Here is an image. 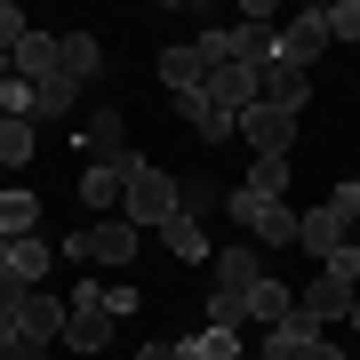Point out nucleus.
Masks as SVG:
<instances>
[{"label":"nucleus","instance_id":"1","mask_svg":"<svg viewBox=\"0 0 360 360\" xmlns=\"http://www.w3.org/2000/svg\"><path fill=\"white\" fill-rule=\"evenodd\" d=\"M120 217H129L136 232L153 224V232H168V217H184V184L168 176V168H153L136 153V168H129V200H120Z\"/></svg>","mask_w":360,"mask_h":360},{"label":"nucleus","instance_id":"2","mask_svg":"<svg viewBox=\"0 0 360 360\" xmlns=\"http://www.w3.org/2000/svg\"><path fill=\"white\" fill-rule=\"evenodd\" d=\"M296 217H304V208H288V200H257V193H240V184H232V224H248L264 248H296Z\"/></svg>","mask_w":360,"mask_h":360},{"label":"nucleus","instance_id":"3","mask_svg":"<svg viewBox=\"0 0 360 360\" xmlns=\"http://www.w3.org/2000/svg\"><path fill=\"white\" fill-rule=\"evenodd\" d=\"M65 304H72V321H65V345H72V352H104V345H112V312H104V281H80V288L65 296Z\"/></svg>","mask_w":360,"mask_h":360},{"label":"nucleus","instance_id":"4","mask_svg":"<svg viewBox=\"0 0 360 360\" xmlns=\"http://www.w3.org/2000/svg\"><path fill=\"white\" fill-rule=\"evenodd\" d=\"M200 96L217 104L224 120H240L248 104H264V72H248V65H217V72L200 80Z\"/></svg>","mask_w":360,"mask_h":360},{"label":"nucleus","instance_id":"5","mask_svg":"<svg viewBox=\"0 0 360 360\" xmlns=\"http://www.w3.org/2000/svg\"><path fill=\"white\" fill-rule=\"evenodd\" d=\"M129 168H136V153H112V160L80 168V200H89L96 217H120V200H129Z\"/></svg>","mask_w":360,"mask_h":360},{"label":"nucleus","instance_id":"6","mask_svg":"<svg viewBox=\"0 0 360 360\" xmlns=\"http://www.w3.org/2000/svg\"><path fill=\"white\" fill-rule=\"evenodd\" d=\"M321 49H328V8H296L288 25H281V65L312 72V65H321Z\"/></svg>","mask_w":360,"mask_h":360},{"label":"nucleus","instance_id":"7","mask_svg":"<svg viewBox=\"0 0 360 360\" xmlns=\"http://www.w3.org/2000/svg\"><path fill=\"white\" fill-rule=\"evenodd\" d=\"M345 240H352V224L336 217L328 200H321V208H304V217H296V248H304L312 264H328V257H336V248H345Z\"/></svg>","mask_w":360,"mask_h":360},{"label":"nucleus","instance_id":"8","mask_svg":"<svg viewBox=\"0 0 360 360\" xmlns=\"http://www.w3.org/2000/svg\"><path fill=\"white\" fill-rule=\"evenodd\" d=\"M240 144H248V153H288V144H296V112L248 104V112H240Z\"/></svg>","mask_w":360,"mask_h":360},{"label":"nucleus","instance_id":"9","mask_svg":"<svg viewBox=\"0 0 360 360\" xmlns=\"http://www.w3.org/2000/svg\"><path fill=\"white\" fill-rule=\"evenodd\" d=\"M352 296H360V288H345V281H328V272H321V281H304L296 312H304L312 328H328V321H352Z\"/></svg>","mask_w":360,"mask_h":360},{"label":"nucleus","instance_id":"10","mask_svg":"<svg viewBox=\"0 0 360 360\" xmlns=\"http://www.w3.org/2000/svg\"><path fill=\"white\" fill-rule=\"evenodd\" d=\"M0 240H40V193L0 184Z\"/></svg>","mask_w":360,"mask_h":360},{"label":"nucleus","instance_id":"11","mask_svg":"<svg viewBox=\"0 0 360 360\" xmlns=\"http://www.w3.org/2000/svg\"><path fill=\"white\" fill-rule=\"evenodd\" d=\"M264 281V257L257 248H217V264H208V288H232V296H248Z\"/></svg>","mask_w":360,"mask_h":360},{"label":"nucleus","instance_id":"12","mask_svg":"<svg viewBox=\"0 0 360 360\" xmlns=\"http://www.w3.org/2000/svg\"><path fill=\"white\" fill-rule=\"evenodd\" d=\"M136 240H144V232H136L129 217H96V224H89V257H96V264H129Z\"/></svg>","mask_w":360,"mask_h":360},{"label":"nucleus","instance_id":"13","mask_svg":"<svg viewBox=\"0 0 360 360\" xmlns=\"http://www.w3.org/2000/svg\"><path fill=\"white\" fill-rule=\"evenodd\" d=\"M264 104H272V112H304V104H312V72H296V65L272 56V65H264Z\"/></svg>","mask_w":360,"mask_h":360},{"label":"nucleus","instance_id":"14","mask_svg":"<svg viewBox=\"0 0 360 360\" xmlns=\"http://www.w3.org/2000/svg\"><path fill=\"white\" fill-rule=\"evenodd\" d=\"M56 65H65L80 89H89V80L104 72V40H96V32H56Z\"/></svg>","mask_w":360,"mask_h":360},{"label":"nucleus","instance_id":"15","mask_svg":"<svg viewBox=\"0 0 360 360\" xmlns=\"http://www.w3.org/2000/svg\"><path fill=\"white\" fill-rule=\"evenodd\" d=\"M288 312H296V288H288V281H272V272H264V281L248 288V328H281Z\"/></svg>","mask_w":360,"mask_h":360},{"label":"nucleus","instance_id":"16","mask_svg":"<svg viewBox=\"0 0 360 360\" xmlns=\"http://www.w3.org/2000/svg\"><path fill=\"white\" fill-rule=\"evenodd\" d=\"M65 321H72V304H56L49 288L25 296V336H40V345H65Z\"/></svg>","mask_w":360,"mask_h":360},{"label":"nucleus","instance_id":"17","mask_svg":"<svg viewBox=\"0 0 360 360\" xmlns=\"http://www.w3.org/2000/svg\"><path fill=\"white\" fill-rule=\"evenodd\" d=\"M8 65H16V80H32V89H40V80H49L56 72V32H25V40H16V56H8Z\"/></svg>","mask_w":360,"mask_h":360},{"label":"nucleus","instance_id":"18","mask_svg":"<svg viewBox=\"0 0 360 360\" xmlns=\"http://www.w3.org/2000/svg\"><path fill=\"white\" fill-rule=\"evenodd\" d=\"M240 193H257V200H288V153H257V160H248V176H240Z\"/></svg>","mask_w":360,"mask_h":360},{"label":"nucleus","instance_id":"19","mask_svg":"<svg viewBox=\"0 0 360 360\" xmlns=\"http://www.w3.org/2000/svg\"><path fill=\"white\" fill-rule=\"evenodd\" d=\"M160 240H168V257H176V264H217V248H208V232H200L193 217H168Z\"/></svg>","mask_w":360,"mask_h":360},{"label":"nucleus","instance_id":"20","mask_svg":"<svg viewBox=\"0 0 360 360\" xmlns=\"http://www.w3.org/2000/svg\"><path fill=\"white\" fill-rule=\"evenodd\" d=\"M160 80H168V96H193L200 80H208V65H200V49H193V40H184V49H168V56H160Z\"/></svg>","mask_w":360,"mask_h":360},{"label":"nucleus","instance_id":"21","mask_svg":"<svg viewBox=\"0 0 360 360\" xmlns=\"http://www.w3.org/2000/svg\"><path fill=\"white\" fill-rule=\"evenodd\" d=\"M40 153V120H0V168H25Z\"/></svg>","mask_w":360,"mask_h":360},{"label":"nucleus","instance_id":"22","mask_svg":"<svg viewBox=\"0 0 360 360\" xmlns=\"http://www.w3.org/2000/svg\"><path fill=\"white\" fill-rule=\"evenodd\" d=\"M49 264H56V248L49 240H8V272H16V281H49Z\"/></svg>","mask_w":360,"mask_h":360},{"label":"nucleus","instance_id":"23","mask_svg":"<svg viewBox=\"0 0 360 360\" xmlns=\"http://www.w3.org/2000/svg\"><path fill=\"white\" fill-rule=\"evenodd\" d=\"M184 352H193V360H248L240 328H200V336H184Z\"/></svg>","mask_w":360,"mask_h":360},{"label":"nucleus","instance_id":"24","mask_svg":"<svg viewBox=\"0 0 360 360\" xmlns=\"http://www.w3.org/2000/svg\"><path fill=\"white\" fill-rule=\"evenodd\" d=\"M72 104H80V80H72L65 65H56L49 80H40V120H65V112H72Z\"/></svg>","mask_w":360,"mask_h":360},{"label":"nucleus","instance_id":"25","mask_svg":"<svg viewBox=\"0 0 360 360\" xmlns=\"http://www.w3.org/2000/svg\"><path fill=\"white\" fill-rule=\"evenodd\" d=\"M120 136H129V120H120V104H104V112H89V144H104V160L120 153Z\"/></svg>","mask_w":360,"mask_h":360},{"label":"nucleus","instance_id":"26","mask_svg":"<svg viewBox=\"0 0 360 360\" xmlns=\"http://www.w3.org/2000/svg\"><path fill=\"white\" fill-rule=\"evenodd\" d=\"M193 49H200V65H208V72H217V65H232V25H208Z\"/></svg>","mask_w":360,"mask_h":360},{"label":"nucleus","instance_id":"27","mask_svg":"<svg viewBox=\"0 0 360 360\" xmlns=\"http://www.w3.org/2000/svg\"><path fill=\"white\" fill-rule=\"evenodd\" d=\"M321 272H328V281H345V288H360V240H345V248H336Z\"/></svg>","mask_w":360,"mask_h":360},{"label":"nucleus","instance_id":"28","mask_svg":"<svg viewBox=\"0 0 360 360\" xmlns=\"http://www.w3.org/2000/svg\"><path fill=\"white\" fill-rule=\"evenodd\" d=\"M328 40H360V0H336L328 8Z\"/></svg>","mask_w":360,"mask_h":360},{"label":"nucleus","instance_id":"29","mask_svg":"<svg viewBox=\"0 0 360 360\" xmlns=\"http://www.w3.org/2000/svg\"><path fill=\"white\" fill-rule=\"evenodd\" d=\"M32 25H25V8H16V0H0V49H8L16 56V40H25Z\"/></svg>","mask_w":360,"mask_h":360},{"label":"nucleus","instance_id":"30","mask_svg":"<svg viewBox=\"0 0 360 360\" xmlns=\"http://www.w3.org/2000/svg\"><path fill=\"white\" fill-rule=\"evenodd\" d=\"M208 208H217V184H184V217H193V224H200V217H208Z\"/></svg>","mask_w":360,"mask_h":360},{"label":"nucleus","instance_id":"31","mask_svg":"<svg viewBox=\"0 0 360 360\" xmlns=\"http://www.w3.org/2000/svg\"><path fill=\"white\" fill-rule=\"evenodd\" d=\"M328 208H336V217H345V224L360 217V193H352V176H345V184H336V193H328Z\"/></svg>","mask_w":360,"mask_h":360},{"label":"nucleus","instance_id":"32","mask_svg":"<svg viewBox=\"0 0 360 360\" xmlns=\"http://www.w3.org/2000/svg\"><path fill=\"white\" fill-rule=\"evenodd\" d=\"M8 345H25V312H0V352Z\"/></svg>","mask_w":360,"mask_h":360},{"label":"nucleus","instance_id":"33","mask_svg":"<svg viewBox=\"0 0 360 360\" xmlns=\"http://www.w3.org/2000/svg\"><path fill=\"white\" fill-rule=\"evenodd\" d=\"M0 360H49V345H40V336H25V345H8Z\"/></svg>","mask_w":360,"mask_h":360},{"label":"nucleus","instance_id":"34","mask_svg":"<svg viewBox=\"0 0 360 360\" xmlns=\"http://www.w3.org/2000/svg\"><path fill=\"white\" fill-rule=\"evenodd\" d=\"M296 360H345V352H336V345H328V336H312V345H304V352H296Z\"/></svg>","mask_w":360,"mask_h":360},{"label":"nucleus","instance_id":"35","mask_svg":"<svg viewBox=\"0 0 360 360\" xmlns=\"http://www.w3.org/2000/svg\"><path fill=\"white\" fill-rule=\"evenodd\" d=\"M136 360H176V345H136Z\"/></svg>","mask_w":360,"mask_h":360},{"label":"nucleus","instance_id":"36","mask_svg":"<svg viewBox=\"0 0 360 360\" xmlns=\"http://www.w3.org/2000/svg\"><path fill=\"white\" fill-rule=\"evenodd\" d=\"M345 328H352V336H360V296H352V321H345Z\"/></svg>","mask_w":360,"mask_h":360},{"label":"nucleus","instance_id":"37","mask_svg":"<svg viewBox=\"0 0 360 360\" xmlns=\"http://www.w3.org/2000/svg\"><path fill=\"white\" fill-rule=\"evenodd\" d=\"M0 272H8V240H0Z\"/></svg>","mask_w":360,"mask_h":360},{"label":"nucleus","instance_id":"38","mask_svg":"<svg viewBox=\"0 0 360 360\" xmlns=\"http://www.w3.org/2000/svg\"><path fill=\"white\" fill-rule=\"evenodd\" d=\"M352 193H360V176H352Z\"/></svg>","mask_w":360,"mask_h":360}]
</instances>
